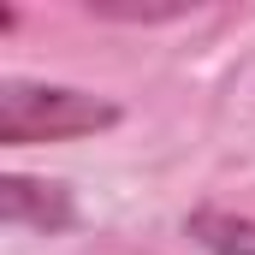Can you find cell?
Here are the masks:
<instances>
[{
	"instance_id": "obj_4",
	"label": "cell",
	"mask_w": 255,
	"mask_h": 255,
	"mask_svg": "<svg viewBox=\"0 0 255 255\" xmlns=\"http://www.w3.org/2000/svg\"><path fill=\"white\" fill-rule=\"evenodd\" d=\"M95 18H113V24H172L184 18L190 6H119V0H89Z\"/></svg>"
},
{
	"instance_id": "obj_3",
	"label": "cell",
	"mask_w": 255,
	"mask_h": 255,
	"mask_svg": "<svg viewBox=\"0 0 255 255\" xmlns=\"http://www.w3.org/2000/svg\"><path fill=\"white\" fill-rule=\"evenodd\" d=\"M184 238L208 255H255V220L226 214V208H196L184 214Z\"/></svg>"
},
{
	"instance_id": "obj_2",
	"label": "cell",
	"mask_w": 255,
	"mask_h": 255,
	"mask_svg": "<svg viewBox=\"0 0 255 255\" xmlns=\"http://www.w3.org/2000/svg\"><path fill=\"white\" fill-rule=\"evenodd\" d=\"M0 220L18 226V232H71L77 226V202L65 184H48V178H24V172H6L0 178Z\"/></svg>"
},
{
	"instance_id": "obj_1",
	"label": "cell",
	"mask_w": 255,
	"mask_h": 255,
	"mask_svg": "<svg viewBox=\"0 0 255 255\" xmlns=\"http://www.w3.org/2000/svg\"><path fill=\"white\" fill-rule=\"evenodd\" d=\"M125 119L119 101L71 89V83H36V77H0V148H36V142H71L101 136Z\"/></svg>"
}]
</instances>
